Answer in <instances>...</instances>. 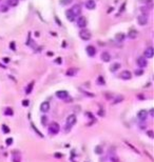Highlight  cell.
<instances>
[{
  "instance_id": "1",
  "label": "cell",
  "mask_w": 154,
  "mask_h": 162,
  "mask_svg": "<svg viewBox=\"0 0 154 162\" xmlns=\"http://www.w3.org/2000/svg\"><path fill=\"white\" fill-rule=\"evenodd\" d=\"M79 37L81 38L83 41H88L91 39V37H92V35H91L90 31L86 30V29H81L79 32Z\"/></svg>"
},
{
  "instance_id": "2",
  "label": "cell",
  "mask_w": 154,
  "mask_h": 162,
  "mask_svg": "<svg viewBox=\"0 0 154 162\" xmlns=\"http://www.w3.org/2000/svg\"><path fill=\"white\" fill-rule=\"evenodd\" d=\"M59 129H60V126H59V124L56 122L51 123L50 126H49V133H50L51 135H56V134H58Z\"/></svg>"
},
{
  "instance_id": "3",
  "label": "cell",
  "mask_w": 154,
  "mask_h": 162,
  "mask_svg": "<svg viewBox=\"0 0 154 162\" xmlns=\"http://www.w3.org/2000/svg\"><path fill=\"white\" fill-rule=\"evenodd\" d=\"M137 22L139 25H146L147 23H148V15H146V14H141L138 17H137Z\"/></svg>"
},
{
  "instance_id": "4",
  "label": "cell",
  "mask_w": 154,
  "mask_h": 162,
  "mask_svg": "<svg viewBox=\"0 0 154 162\" xmlns=\"http://www.w3.org/2000/svg\"><path fill=\"white\" fill-rule=\"evenodd\" d=\"M87 23H88V21H87L86 17H83V16L78 17V19H77V25H78V27H80V29H85L87 26Z\"/></svg>"
},
{
  "instance_id": "5",
  "label": "cell",
  "mask_w": 154,
  "mask_h": 162,
  "mask_svg": "<svg viewBox=\"0 0 154 162\" xmlns=\"http://www.w3.org/2000/svg\"><path fill=\"white\" fill-rule=\"evenodd\" d=\"M70 11L73 13V15H74L75 17L80 16V14H81V6H80L79 4H74Z\"/></svg>"
},
{
  "instance_id": "6",
  "label": "cell",
  "mask_w": 154,
  "mask_h": 162,
  "mask_svg": "<svg viewBox=\"0 0 154 162\" xmlns=\"http://www.w3.org/2000/svg\"><path fill=\"white\" fill-rule=\"evenodd\" d=\"M76 120H77V118H76L75 115H70L69 117L66 118V125H68V127L69 126L72 127V126L76 123Z\"/></svg>"
},
{
  "instance_id": "7",
  "label": "cell",
  "mask_w": 154,
  "mask_h": 162,
  "mask_svg": "<svg viewBox=\"0 0 154 162\" xmlns=\"http://www.w3.org/2000/svg\"><path fill=\"white\" fill-rule=\"evenodd\" d=\"M137 64L141 69H145V68H147V65H148V61H147V59L145 57H138L137 58Z\"/></svg>"
},
{
  "instance_id": "8",
  "label": "cell",
  "mask_w": 154,
  "mask_h": 162,
  "mask_svg": "<svg viewBox=\"0 0 154 162\" xmlns=\"http://www.w3.org/2000/svg\"><path fill=\"white\" fill-rule=\"evenodd\" d=\"M120 78L124 79V80H130L132 78V73L128 69H125L120 73Z\"/></svg>"
},
{
  "instance_id": "9",
  "label": "cell",
  "mask_w": 154,
  "mask_h": 162,
  "mask_svg": "<svg viewBox=\"0 0 154 162\" xmlns=\"http://www.w3.org/2000/svg\"><path fill=\"white\" fill-rule=\"evenodd\" d=\"M56 97L61 100H64L69 97V94L66 91H58V92H56Z\"/></svg>"
},
{
  "instance_id": "10",
  "label": "cell",
  "mask_w": 154,
  "mask_h": 162,
  "mask_svg": "<svg viewBox=\"0 0 154 162\" xmlns=\"http://www.w3.org/2000/svg\"><path fill=\"white\" fill-rule=\"evenodd\" d=\"M147 117H148V112H147L146 110H141V111H139V112L137 113V118H138L141 121L146 120Z\"/></svg>"
},
{
  "instance_id": "11",
  "label": "cell",
  "mask_w": 154,
  "mask_h": 162,
  "mask_svg": "<svg viewBox=\"0 0 154 162\" xmlns=\"http://www.w3.org/2000/svg\"><path fill=\"white\" fill-rule=\"evenodd\" d=\"M143 55H145V58L147 59H151L153 57V55H154V50H153V47H148V48H146V51L145 53H143Z\"/></svg>"
},
{
  "instance_id": "12",
  "label": "cell",
  "mask_w": 154,
  "mask_h": 162,
  "mask_svg": "<svg viewBox=\"0 0 154 162\" xmlns=\"http://www.w3.org/2000/svg\"><path fill=\"white\" fill-rule=\"evenodd\" d=\"M40 111L42 113H48L49 111H50V103H49V101H44V102L41 103Z\"/></svg>"
},
{
  "instance_id": "13",
  "label": "cell",
  "mask_w": 154,
  "mask_h": 162,
  "mask_svg": "<svg viewBox=\"0 0 154 162\" xmlns=\"http://www.w3.org/2000/svg\"><path fill=\"white\" fill-rule=\"evenodd\" d=\"M87 53H88V55L90 57H93V56H95L96 54V48L93 46V45H89V46H87Z\"/></svg>"
},
{
  "instance_id": "14",
  "label": "cell",
  "mask_w": 154,
  "mask_h": 162,
  "mask_svg": "<svg viewBox=\"0 0 154 162\" xmlns=\"http://www.w3.org/2000/svg\"><path fill=\"white\" fill-rule=\"evenodd\" d=\"M86 8L88 10H94L96 8V3L94 0H88V1H86Z\"/></svg>"
},
{
  "instance_id": "15",
  "label": "cell",
  "mask_w": 154,
  "mask_h": 162,
  "mask_svg": "<svg viewBox=\"0 0 154 162\" xmlns=\"http://www.w3.org/2000/svg\"><path fill=\"white\" fill-rule=\"evenodd\" d=\"M101 60L103 62H109L111 60V55L108 52H103L101 53Z\"/></svg>"
},
{
  "instance_id": "16",
  "label": "cell",
  "mask_w": 154,
  "mask_h": 162,
  "mask_svg": "<svg viewBox=\"0 0 154 162\" xmlns=\"http://www.w3.org/2000/svg\"><path fill=\"white\" fill-rule=\"evenodd\" d=\"M65 16H66V19H68L69 21H71V22H72V21H74V20H75V18H76V17H75L74 15H73V13H72L70 10H66V12H65Z\"/></svg>"
},
{
  "instance_id": "17",
  "label": "cell",
  "mask_w": 154,
  "mask_h": 162,
  "mask_svg": "<svg viewBox=\"0 0 154 162\" xmlns=\"http://www.w3.org/2000/svg\"><path fill=\"white\" fill-rule=\"evenodd\" d=\"M128 37L130 38V39H135V38L137 37V31H136V30H131V31H129Z\"/></svg>"
},
{
  "instance_id": "18",
  "label": "cell",
  "mask_w": 154,
  "mask_h": 162,
  "mask_svg": "<svg viewBox=\"0 0 154 162\" xmlns=\"http://www.w3.org/2000/svg\"><path fill=\"white\" fill-rule=\"evenodd\" d=\"M77 74V69H74V68H71L66 71V76H75Z\"/></svg>"
},
{
  "instance_id": "19",
  "label": "cell",
  "mask_w": 154,
  "mask_h": 162,
  "mask_svg": "<svg viewBox=\"0 0 154 162\" xmlns=\"http://www.w3.org/2000/svg\"><path fill=\"white\" fill-rule=\"evenodd\" d=\"M34 83H35V81H32V82L29 83V85H27L26 89V94H31V93H32L33 87H34Z\"/></svg>"
},
{
  "instance_id": "20",
  "label": "cell",
  "mask_w": 154,
  "mask_h": 162,
  "mask_svg": "<svg viewBox=\"0 0 154 162\" xmlns=\"http://www.w3.org/2000/svg\"><path fill=\"white\" fill-rule=\"evenodd\" d=\"M115 40H116L117 42H122L125 40V35L122 33H118L116 34V36H115Z\"/></svg>"
},
{
  "instance_id": "21",
  "label": "cell",
  "mask_w": 154,
  "mask_h": 162,
  "mask_svg": "<svg viewBox=\"0 0 154 162\" xmlns=\"http://www.w3.org/2000/svg\"><path fill=\"white\" fill-rule=\"evenodd\" d=\"M118 69H120V63L116 62V63H113V64H112V66L110 68V71L114 73V72H116Z\"/></svg>"
},
{
  "instance_id": "22",
  "label": "cell",
  "mask_w": 154,
  "mask_h": 162,
  "mask_svg": "<svg viewBox=\"0 0 154 162\" xmlns=\"http://www.w3.org/2000/svg\"><path fill=\"white\" fill-rule=\"evenodd\" d=\"M13 114H14V112H13V110L11 107H6L5 108V111H4V115L5 116H13Z\"/></svg>"
},
{
  "instance_id": "23",
  "label": "cell",
  "mask_w": 154,
  "mask_h": 162,
  "mask_svg": "<svg viewBox=\"0 0 154 162\" xmlns=\"http://www.w3.org/2000/svg\"><path fill=\"white\" fill-rule=\"evenodd\" d=\"M17 4H18V0H8L9 6H16Z\"/></svg>"
},
{
  "instance_id": "24",
  "label": "cell",
  "mask_w": 154,
  "mask_h": 162,
  "mask_svg": "<svg viewBox=\"0 0 154 162\" xmlns=\"http://www.w3.org/2000/svg\"><path fill=\"white\" fill-rule=\"evenodd\" d=\"M97 83L100 84V85H103V84L106 83V81H104V78L103 76H99L98 78H97Z\"/></svg>"
},
{
  "instance_id": "25",
  "label": "cell",
  "mask_w": 154,
  "mask_h": 162,
  "mask_svg": "<svg viewBox=\"0 0 154 162\" xmlns=\"http://www.w3.org/2000/svg\"><path fill=\"white\" fill-rule=\"evenodd\" d=\"M8 10H9V6L6 4H2L1 6H0V12H2V13L8 12Z\"/></svg>"
},
{
  "instance_id": "26",
  "label": "cell",
  "mask_w": 154,
  "mask_h": 162,
  "mask_svg": "<svg viewBox=\"0 0 154 162\" xmlns=\"http://www.w3.org/2000/svg\"><path fill=\"white\" fill-rule=\"evenodd\" d=\"M2 131H3V133H4V134H9L10 133V128L5 124H2Z\"/></svg>"
},
{
  "instance_id": "27",
  "label": "cell",
  "mask_w": 154,
  "mask_h": 162,
  "mask_svg": "<svg viewBox=\"0 0 154 162\" xmlns=\"http://www.w3.org/2000/svg\"><path fill=\"white\" fill-rule=\"evenodd\" d=\"M95 153H96V154H101V153H103V147H101L100 145L96 146V147H95Z\"/></svg>"
},
{
  "instance_id": "28",
  "label": "cell",
  "mask_w": 154,
  "mask_h": 162,
  "mask_svg": "<svg viewBox=\"0 0 154 162\" xmlns=\"http://www.w3.org/2000/svg\"><path fill=\"white\" fill-rule=\"evenodd\" d=\"M72 1H73V0H60V3H61V4H64V5H68Z\"/></svg>"
},
{
  "instance_id": "29",
  "label": "cell",
  "mask_w": 154,
  "mask_h": 162,
  "mask_svg": "<svg viewBox=\"0 0 154 162\" xmlns=\"http://www.w3.org/2000/svg\"><path fill=\"white\" fill-rule=\"evenodd\" d=\"M126 144H127V145H128V146H130V147H131V149H132L133 150H134V152H135V153H137V154L139 153V152H138V150H137V149H135V147H134V146H133V145H132V144H130V143H129V142H127V141H126Z\"/></svg>"
},
{
  "instance_id": "30",
  "label": "cell",
  "mask_w": 154,
  "mask_h": 162,
  "mask_svg": "<svg viewBox=\"0 0 154 162\" xmlns=\"http://www.w3.org/2000/svg\"><path fill=\"white\" fill-rule=\"evenodd\" d=\"M142 74H143V71H142V69H136V71H135V75H136V76H141Z\"/></svg>"
},
{
  "instance_id": "31",
  "label": "cell",
  "mask_w": 154,
  "mask_h": 162,
  "mask_svg": "<svg viewBox=\"0 0 154 162\" xmlns=\"http://www.w3.org/2000/svg\"><path fill=\"white\" fill-rule=\"evenodd\" d=\"M47 122H48V118L45 117V116H43V117L41 118V123H42L43 125H45V124H47Z\"/></svg>"
},
{
  "instance_id": "32",
  "label": "cell",
  "mask_w": 154,
  "mask_h": 162,
  "mask_svg": "<svg viewBox=\"0 0 154 162\" xmlns=\"http://www.w3.org/2000/svg\"><path fill=\"white\" fill-rule=\"evenodd\" d=\"M97 114H98V116H99V117H103V116L106 115V113H104V111H103V110H99V111H98V113H97Z\"/></svg>"
},
{
  "instance_id": "33",
  "label": "cell",
  "mask_w": 154,
  "mask_h": 162,
  "mask_svg": "<svg viewBox=\"0 0 154 162\" xmlns=\"http://www.w3.org/2000/svg\"><path fill=\"white\" fill-rule=\"evenodd\" d=\"M22 105H23V106H29V105H30V101L29 100H23L22 101Z\"/></svg>"
},
{
  "instance_id": "34",
  "label": "cell",
  "mask_w": 154,
  "mask_h": 162,
  "mask_svg": "<svg viewBox=\"0 0 154 162\" xmlns=\"http://www.w3.org/2000/svg\"><path fill=\"white\" fill-rule=\"evenodd\" d=\"M122 99H124V97H117V98H116V100H115V101L113 102V103H118V102H121Z\"/></svg>"
},
{
  "instance_id": "35",
  "label": "cell",
  "mask_w": 154,
  "mask_h": 162,
  "mask_svg": "<svg viewBox=\"0 0 154 162\" xmlns=\"http://www.w3.org/2000/svg\"><path fill=\"white\" fill-rule=\"evenodd\" d=\"M12 143H13V139H12V138L6 139V145H11Z\"/></svg>"
},
{
  "instance_id": "36",
  "label": "cell",
  "mask_w": 154,
  "mask_h": 162,
  "mask_svg": "<svg viewBox=\"0 0 154 162\" xmlns=\"http://www.w3.org/2000/svg\"><path fill=\"white\" fill-rule=\"evenodd\" d=\"M54 156L56 157V158H62V154H58V153H56Z\"/></svg>"
},
{
  "instance_id": "37",
  "label": "cell",
  "mask_w": 154,
  "mask_h": 162,
  "mask_svg": "<svg viewBox=\"0 0 154 162\" xmlns=\"http://www.w3.org/2000/svg\"><path fill=\"white\" fill-rule=\"evenodd\" d=\"M148 135H149V137H151V138H153V137H154V136H153V132H152V131H149V132H148Z\"/></svg>"
},
{
  "instance_id": "38",
  "label": "cell",
  "mask_w": 154,
  "mask_h": 162,
  "mask_svg": "<svg viewBox=\"0 0 154 162\" xmlns=\"http://www.w3.org/2000/svg\"><path fill=\"white\" fill-rule=\"evenodd\" d=\"M125 6H126V2H124V4H122V6H121V9L119 10V12H122V11L125 10Z\"/></svg>"
},
{
  "instance_id": "39",
  "label": "cell",
  "mask_w": 154,
  "mask_h": 162,
  "mask_svg": "<svg viewBox=\"0 0 154 162\" xmlns=\"http://www.w3.org/2000/svg\"><path fill=\"white\" fill-rule=\"evenodd\" d=\"M11 46H12V48H13V51H16V48H15V43H14V42H12V43H11Z\"/></svg>"
},
{
  "instance_id": "40",
  "label": "cell",
  "mask_w": 154,
  "mask_h": 162,
  "mask_svg": "<svg viewBox=\"0 0 154 162\" xmlns=\"http://www.w3.org/2000/svg\"><path fill=\"white\" fill-rule=\"evenodd\" d=\"M141 1H142V2H146V3H147V2H151L152 0H141Z\"/></svg>"
},
{
  "instance_id": "41",
  "label": "cell",
  "mask_w": 154,
  "mask_h": 162,
  "mask_svg": "<svg viewBox=\"0 0 154 162\" xmlns=\"http://www.w3.org/2000/svg\"><path fill=\"white\" fill-rule=\"evenodd\" d=\"M3 60H4V62H9V61H10V60H9V58H8V57H5V58H4V59H3Z\"/></svg>"
},
{
  "instance_id": "42",
  "label": "cell",
  "mask_w": 154,
  "mask_h": 162,
  "mask_svg": "<svg viewBox=\"0 0 154 162\" xmlns=\"http://www.w3.org/2000/svg\"><path fill=\"white\" fill-rule=\"evenodd\" d=\"M56 21H57V22H58V24H59V25H61V22H60V21L58 20V18H56Z\"/></svg>"
},
{
  "instance_id": "43",
  "label": "cell",
  "mask_w": 154,
  "mask_h": 162,
  "mask_svg": "<svg viewBox=\"0 0 154 162\" xmlns=\"http://www.w3.org/2000/svg\"><path fill=\"white\" fill-rule=\"evenodd\" d=\"M56 62H57V63H60L61 60H60V59H57V60H56Z\"/></svg>"
},
{
  "instance_id": "44",
  "label": "cell",
  "mask_w": 154,
  "mask_h": 162,
  "mask_svg": "<svg viewBox=\"0 0 154 162\" xmlns=\"http://www.w3.org/2000/svg\"><path fill=\"white\" fill-rule=\"evenodd\" d=\"M152 115H153V110L150 111V116H152Z\"/></svg>"
},
{
  "instance_id": "45",
  "label": "cell",
  "mask_w": 154,
  "mask_h": 162,
  "mask_svg": "<svg viewBox=\"0 0 154 162\" xmlns=\"http://www.w3.org/2000/svg\"><path fill=\"white\" fill-rule=\"evenodd\" d=\"M0 1H1V0H0Z\"/></svg>"
}]
</instances>
